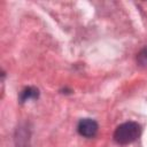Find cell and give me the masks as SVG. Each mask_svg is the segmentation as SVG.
<instances>
[{
  "mask_svg": "<svg viewBox=\"0 0 147 147\" xmlns=\"http://www.w3.org/2000/svg\"><path fill=\"white\" fill-rule=\"evenodd\" d=\"M140 125L136 122H125L117 126L114 132V139L117 144L127 145L136 141L140 136Z\"/></svg>",
  "mask_w": 147,
  "mask_h": 147,
  "instance_id": "cell-1",
  "label": "cell"
},
{
  "mask_svg": "<svg viewBox=\"0 0 147 147\" xmlns=\"http://www.w3.org/2000/svg\"><path fill=\"white\" fill-rule=\"evenodd\" d=\"M37 96H38V90H36L33 87H28L22 92L21 100L22 101H26V100H30V99H34Z\"/></svg>",
  "mask_w": 147,
  "mask_h": 147,
  "instance_id": "cell-3",
  "label": "cell"
},
{
  "mask_svg": "<svg viewBox=\"0 0 147 147\" xmlns=\"http://www.w3.org/2000/svg\"><path fill=\"white\" fill-rule=\"evenodd\" d=\"M77 130L80 136L86 138H92L98 132V123L91 118H83L79 121Z\"/></svg>",
  "mask_w": 147,
  "mask_h": 147,
  "instance_id": "cell-2",
  "label": "cell"
},
{
  "mask_svg": "<svg viewBox=\"0 0 147 147\" xmlns=\"http://www.w3.org/2000/svg\"><path fill=\"white\" fill-rule=\"evenodd\" d=\"M137 60L141 65H147V46L144 49H141V52L138 54Z\"/></svg>",
  "mask_w": 147,
  "mask_h": 147,
  "instance_id": "cell-4",
  "label": "cell"
}]
</instances>
